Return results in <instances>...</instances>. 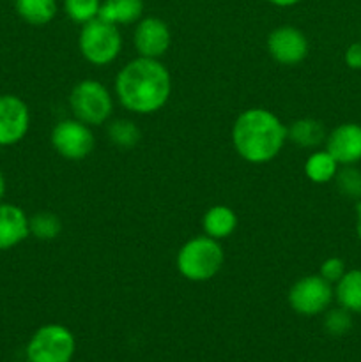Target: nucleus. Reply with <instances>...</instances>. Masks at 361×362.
Masks as SVG:
<instances>
[{
    "label": "nucleus",
    "mask_w": 361,
    "mask_h": 362,
    "mask_svg": "<svg viewBox=\"0 0 361 362\" xmlns=\"http://www.w3.org/2000/svg\"><path fill=\"white\" fill-rule=\"evenodd\" d=\"M265 46L275 62L282 66H297L308 57V39L292 25H280L269 32Z\"/></svg>",
    "instance_id": "nucleus-9"
},
{
    "label": "nucleus",
    "mask_w": 361,
    "mask_h": 362,
    "mask_svg": "<svg viewBox=\"0 0 361 362\" xmlns=\"http://www.w3.org/2000/svg\"><path fill=\"white\" fill-rule=\"evenodd\" d=\"M265 2H269L275 7H292V6H297L301 0H265Z\"/></svg>",
    "instance_id": "nucleus-27"
},
{
    "label": "nucleus",
    "mask_w": 361,
    "mask_h": 362,
    "mask_svg": "<svg viewBox=\"0 0 361 362\" xmlns=\"http://www.w3.org/2000/svg\"><path fill=\"white\" fill-rule=\"evenodd\" d=\"M333 297H335V290L331 283H328L319 274H311L303 276L290 286L287 300L294 313L303 315V317H315L329 310Z\"/></svg>",
    "instance_id": "nucleus-7"
},
{
    "label": "nucleus",
    "mask_w": 361,
    "mask_h": 362,
    "mask_svg": "<svg viewBox=\"0 0 361 362\" xmlns=\"http://www.w3.org/2000/svg\"><path fill=\"white\" fill-rule=\"evenodd\" d=\"M78 48L81 57L92 66H108L115 62L122 49V35L117 25L96 18L81 25L78 35Z\"/></svg>",
    "instance_id": "nucleus-4"
},
{
    "label": "nucleus",
    "mask_w": 361,
    "mask_h": 362,
    "mask_svg": "<svg viewBox=\"0 0 361 362\" xmlns=\"http://www.w3.org/2000/svg\"><path fill=\"white\" fill-rule=\"evenodd\" d=\"M230 138L241 159L251 165H265L282 152L287 126L271 110L248 108L237 115Z\"/></svg>",
    "instance_id": "nucleus-2"
},
{
    "label": "nucleus",
    "mask_w": 361,
    "mask_h": 362,
    "mask_svg": "<svg viewBox=\"0 0 361 362\" xmlns=\"http://www.w3.org/2000/svg\"><path fill=\"white\" fill-rule=\"evenodd\" d=\"M345 262L342 260V258H336V257H331V258H326L324 262L321 264V269H319V276L321 278H324L328 283H338L340 279L343 278V274H345Z\"/></svg>",
    "instance_id": "nucleus-25"
},
{
    "label": "nucleus",
    "mask_w": 361,
    "mask_h": 362,
    "mask_svg": "<svg viewBox=\"0 0 361 362\" xmlns=\"http://www.w3.org/2000/svg\"><path fill=\"white\" fill-rule=\"evenodd\" d=\"M223 264H225V251L222 244L205 233L184 243L176 258L179 274L193 283H204L218 276Z\"/></svg>",
    "instance_id": "nucleus-3"
},
{
    "label": "nucleus",
    "mask_w": 361,
    "mask_h": 362,
    "mask_svg": "<svg viewBox=\"0 0 361 362\" xmlns=\"http://www.w3.org/2000/svg\"><path fill=\"white\" fill-rule=\"evenodd\" d=\"M326 151L338 165H354L361 161V126L360 124H340L326 136Z\"/></svg>",
    "instance_id": "nucleus-12"
},
{
    "label": "nucleus",
    "mask_w": 361,
    "mask_h": 362,
    "mask_svg": "<svg viewBox=\"0 0 361 362\" xmlns=\"http://www.w3.org/2000/svg\"><path fill=\"white\" fill-rule=\"evenodd\" d=\"M133 45L138 57L161 59L172 45V32L165 20L158 16L142 18L133 34Z\"/></svg>",
    "instance_id": "nucleus-11"
},
{
    "label": "nucleus",
    "mask_w": 361,
    "mask_h": 362,
    "mask_svg": "<svg viewBox=\"0 0 361 362\" xmlns=\"http://www.w3.org/2000/svg\"><path fill=\"white\" fill-rule=\"evenodd\" d=\"M142 14H144V0H101L99 18L117 27L138 23Z\"/></svg>",
    "instance_id": "nucleus-15"
},
{
    "label": "nucleus",
    "mask_w": 361,
    "mask_h": 362,
    "mask_svg": "<svg viewBox=\"0 0 361 362\" xmlns=\"http://www.w3.org/2000/svg\"><path fill=\"white\" fill-rule=\"evenodd\" d=\"M113 88L124 110L137 115H152L168 103L172 76L159 59L137 57L117 73Z\"/></svg>",
    "instance_id": "nucleus-1"
},
{
    "label": "nucleus",
    "mask_w": 361,
    "mask_h": 362,
    "mask_svg": "<svg viewBox=\"0 0 361 362\" xmlns=\"http://www.w3.org/2000/svg\"><path fill=\"white\" fill-rule=\"evenodd\" d=\"M335 184L340 193L350 200H361V172L353 165H342L335 175Z\"/></svg>",
    "instance_id": "nucleus-23"
},
{
    "label": "nucleus",
    "mask_w": 361,
    "mask_h": 362,
    "mask_svg": "<svg viewBox=\"0 0 361 362\" xmlns=\"http://www.w3.org/2000/svg\"><path fill=\"white\" fill-rule=\"evenodd\" d=\"M50 140L57 154L69 161H81L88 158L96 147V138L91 126L78 119H64L57 122Z\"/></svg>",
    "instance_id": "nucleus-8"
},
{
    "label": "nucleus",
    "mask_w": 361,
    "mask_h": 362,
    "mask_svg": "<svg viewBox=\"0 0 361 362\" xmlns=\"http://www.w3.org/2000/svg\"><path fill=\"white\" fill-rule=\"evenodd\" d=\"M345 64L350 69H361V42H354L345 49Z\"/></svg>",
    "instance_id": "nucleus-26"
},
{
    "label": "nucleus",
    "mask_w": 361,
    "mask_h": 362,
    "mask_svg": "<svg viewBox=\"0 0 361 362\" xmlns=\"http://www.w3.org/2000/svg\"><path fill=\"white\" fill-rule=\"evenodd\" d=\"M335 297L342 308L350 313L361 315V271L354 269L343 274V278L336 283Z\"/></svg>",
    "instance_id": "nucleus-18"
},
{
    "label": "nucleus",
    "mask_w": 361,
    "mask_h": 362,
    "mask_svg": "<svg viewBox=\"0 0 361 362\" xmlns=\"http://www.w3.org/2000/svg\"><path fill=\"white\" fill-rule=\"evenodd\" d=\"M326 129L322 122L303 117V119L294 120L290 126H287V140L296 144L301 148H314L319 147L322 141H326Z\"/></svg>",
    "instance_id": "nucleus-16"
},
{
    "label": "nucleus",
    "mask_w": 361,
    "mask_h": 362,
    "mask_svg": "<svg viewBox=\"0 0 361 362\" xmlns=\"http://www.w3.org/2000/svg\"><path fill=\"white\" fill-rule=\"evenodd\" d=\"M350 311H347L345 308H335V310L326 311L324 317V329L331 336H343L350 331L353 327V317H350Z\"/></svg>",
    "instance_id": "nucleus-24"
},
{
    "label": "nucleus",
    "mask_w": 361,
    "mask_h": 362,
    "mask_svg": "<svg viewBox=\"0 0 361 362\" xmlns=\"http://www.w3.org/2000/svg\"><path fill=\"white\" fill-rule=\"evenodd\" d=\"M4 194H6V177H4V173L0 172V202H2Z\"/></svg>",
    "instance_id": "nucleus-29"
},
{
    "label": "nucleus",
    "mask_w": 361,
    "mask_h": 362,
    "mask_svg": "<svg viewBox=\"0 0 361 362\" xmlns=\"http://www.w3.org/2000/svg\"><path fill=\"white\" fill-rule=\"evenodd\" d=\"M76 352V339L62 324L41 325L28 339L27 362H71Z\"/></svg>",
    "instance_id": "nucleus-6"
},
{
    "label": "nucleus",
    "mask_w": 361,
    "mask_h": 362,
    "mask_svg": "<svg viewBox=\"0 0 361 362\" xmlns=\"http://www.w3.org/2000/svg\"><path fill=\"white\" fill-rule=\"evenodd\" d=\"M356 214H357V219H356V232H357V237H360V239H361V200L357 202Z\"/></svg>",
    "instance_id": "nucleus-28"
},
{
    "label": "nucleus",
    "mask_w": 361,
    "mask_h": 362,
    "mask_svg": "<svg viewBox=\"0 0 361 362\" xmlns=\"http://www.w3.org/2000/svg\"><path fill=\"white\" fill-rule=\"evenodd\" d=\"M30 129V110L14 94L0 95V147L16 145Z\"/></svg>",
    "instance_id": "nucleus-10"
},
{
    "label": "nucleus",
    "mask_w": 361,
    "mask_h": 362,
    "mask_svg": "<svg viewBox=\"0 0 361 362\" xmlns=\"http://www.w3.org/2000/svg\"><path fill=\"white\" fill-rule=\"evenodd\" d=\"M30 235L39 240H55L62 232V221L53 212H38L28 218Z\"/></svg>",
    "instance_id": "nucleus-21"
},
{
    "label": "nucleus",
    "mask_w": 361,
    "mask_h": 362,
    "mask_svg": "<svg viewBox=\"0 0 361 362\" xmlns=\"http://www.w3.org/2000/svg\"><path fill=\"white\" fill-rule=\"evenodd\" d=\"M69 106L74 119L87 126H103L113 112V98L108 88L98 80H81L71 88Z\"/></svg>",
    "instance_id": "nucleus-5"
},
{
    "label": "nucleus",
    "mask_w": 361,
    "mask_h": 362,
    "mask_svg": "<svg viewBox=\"0 0 361 362\" xmlns=\"http://www.w3.org/2000/svg\"><path fill=\"white\" fill-rule=\"evenodd\" d=\"M338 172V163L328 151H317L308 156L304 163V175L314 184H326L335 179Z\"/></svg>",
    "instance_id": "nucleus-19"
},
{
    "label": "nucleus",
    "mask_w": 361,
    "mask_h": 362,
    "mask_svg": "<svg viewBox=\"0 0 361 362\" xmlns=\"http://www.w3.org/2000/svg\"><path fill=\"white\" fill-rule=\"evenodd\" d=\"M14 9L25 23L32 27H45L57 16V0H14Z\"/></svg>",
    "instance_id": "nucleus-17"
},
{
    "label": "nucleus",
    "mask_w": 361,
    "mask_h": 362,
    "mask_svg": "<svg viewBox=\"0 0 361 362\" xmlns=\"http://www.w3.org/2000/svg\"><path fill=\"white\" fill-rule=\"evenodd\" d=\"M108 138L112 140L113 145L127 151V148H133L134 145H138L142 138V131L133 120L117 119L108 124Z\"/></svg>",
    "instance_id": "nucleus-20"
},
{
    "label": "nucleus",
    "mask_w": 361,
    "mask_h": 362,
    "mask_svg": "<svg viewBox=\"0 0 361 362\" xmlns=\"http://www.w3.org/2000/svg\"><path fill=\"white\" fill-rule=\"evenodd\" d=\"M64 13L71 21L78 25H85L88 21L99 18L101 0H64Z\"/></svg>",
    "instance_id": "nucleus-22"
},
{
    "label": "nucleus",
    "mask_w": 361,
    "mask_h": 362,
    "mask_svg": "<svg viewBox=\"0 0 361 362\" xmlns=\"http://www.w3.org/2000/svg\"><path fill=\"white\" fill-rule=\"evenodd\" d=\"M30 235L28 216L14 204L0 202V251L20 246Z\"/></svg>",
    "instance_id": "nucleus-13"
},
{
    "label": "nucleus",
    "mask_w": 361,
    "mask_h": 362,
    "mask_svg": "<svg viewBox=\"0 0 361 362\" xmlns=\"http://www.w3.org/2000/svg\"><path fill=\"white\" fill-rule=\"evenodd\" d=\"M202 228L211 239L225 240L236 232L237 214L229 205H212L202 218Z\"/></svg>",
    "instance_id": "nucleus-14"
},
{
    "label": "nucleus",
    "mask_w": 361,
    "mask_h": 362,
    "mask_svg": "<svg viewBox=\"0 0 361 362\" xmlns=\"http://www.w3.org/2000/svg\"><path fill=\"white\" fill-rule=\"evenodd\" d=\"M13 362H23V361H13ZM25 362H27V361H25Z\"/></svg>",
    "instance_id": "nucleus-30"
}]
</instances>
